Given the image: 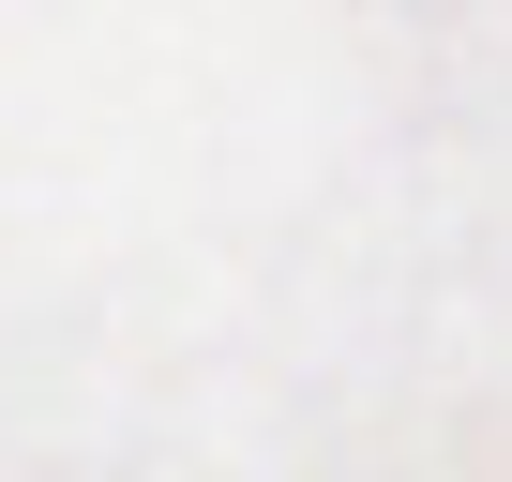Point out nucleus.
Returning <instances> with one entry per match:
<instances>
[]
</instances>
